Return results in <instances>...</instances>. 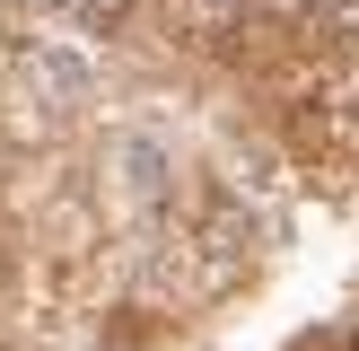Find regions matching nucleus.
I'll use <instances>...</instances> for the list:
<instances>
[{"mask_svg": "<svg viewBox=\"0 0 359 351\" xmlns=\"http://www.w3.org/2000/svg\"><path fill=\"white\" fill-rule=\"evenodd\" d=\"M290 351H359V298H351L342 316H325V325H316V333H298Z\"/></svg>", "mask_w": 359, "mask_h": 351, "instance_id": "1", "label": "nucleus"}]
</instances>
